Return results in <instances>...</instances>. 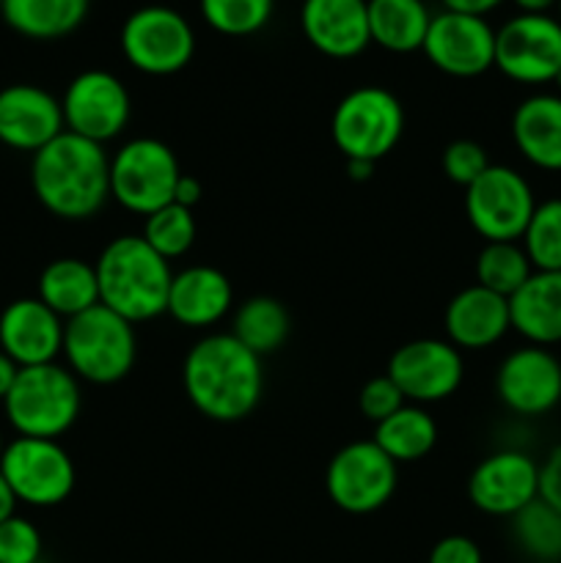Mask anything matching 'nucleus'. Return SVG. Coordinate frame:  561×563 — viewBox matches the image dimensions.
<instances>
[{"mask_svg": "<svg viewBox=\"0 0 561 563\" xmlns=\"http://www.w3.org/2000/svg\"><path fill=\"white\" fill-rule=\"evenodd\" d=\"M495 69L520 86H544L561 71V22L517 14L495 31Z\"/></svg>", "mask_w": 561, "mask_h": 563, "instance_id": "nucleus-12", "label": "nucleus"}, {"mask_svg": "<svg viewBox=\"0 0 561 563\" xmlns=\"http://www.w3.org/2000/svg\"><path fill=\"white\" fill-rule=\"evenodd\" d=\"M512 3L520 9V14H548L559 0H512Z\"/></svg>", "mask_w": 561, "mask_h": 563, "instance_id": "nucleus-44", "label": "nucleus"}, {"mask_svg": "<svg viewBox=\"0 0 561 563\" xmlns=\"http://www.w3.org/2000/svg\"><path fill=\"white\" fill-rule=\"evenodd\" d=\"M405 132V108L383 86H358L339 99L330 135L344 159L377 163L391 154Z\"/></svg>", "mask_w": 561, "mask_h": 563, "instance_id": "nucleus-6", "label": "nucleus"}, {"mask_svg": "<svg viewBox=\"0 0 561 563\" xmlns=\"http://www.w3.org/2000/svg\"><path fill=\"white\" fill-rule=\"evenodd\" d=\"M446 11H460V14L473 16H487L490 11L498 9L504 0H440Z\"/></svg>", "mask_w": 561, "mask_h": 563, "instance_id": "nucleus-41", "label": "nucleus"}, {"mask_svg": "<svg viewBox=\"0 0 561 563\" xmlns=\"http://www.w3.org/2000/svg\"><path fill=\"white\" fill-rule=\"evenodd\" d=\"M182 388L204 418L237 423L251 416L262 401V357L253 355L231 333H209L185 355Z\"/></svg>", "mask_w": 561, "mask_h": 563, "instance_id": "nucleus-1", "label": "nucleus"}, {"mask_svg": "<svg viewBox=\"0 0 561 563\" xmlns=\"http://www.w3.org/2000/svg\"><path fill=\"white\" fill-rule=\"evenodd\" d=\"M512 141L528 165L561 174V93H531L512 113Z\"/></svg>", "mask_w": 561, "mask_h": 563, "instance_id": "nucleus-23", "label": "nucleus"}, {"mask_svg": "<svg viewBox=\"0 0 561 563\" xmlns=\"http://www.w3.org/2000/svg\"><path fill=\"white\" fill-rule=\"evenodd\" d=\"M539 500L561 511V443L539 462Z\"/></svg>", "mask_w": 561, "mask_h": 563, "instance_id": "nucleus-39", "label": "nucleus"}, {"mask_svg": "<svg viewBox=\"0 0 561 563\" xmlns=\"http://www.w3.org/2000/svg\"><path fill=\"white\" fill-rule=\"evenodd\" d=\"M556 11H559V16H556V20L561 22V0H559V3H556Z\"/></svg>", "mask_w": 561, "mask_h": 563, "instance_id": "nucleus-48", "label": "nucleus"}, {"mask_svg": "<svg viewBox=\"0 0 561 563\" xmlns=\"http://www.w3.org/2000/svg\"><path fill=\"white\" fill-rule=\"evenodd\" d=\"M141 236L165 262L187 256L193 242H196V218H193V209L179 207V203H165L157 212L146 214Z\"/></svg>", "mask_w": 561, "mask_h": 563, "instance_id": "nucleus-32", "label": "nucleus"}, {"mask_svg": "<svg viewBox=\"0 0 561 563\" xmlns=\"http://www.w3.org/2000/svg\"><path fill=\"white\" fill-rule=\"evenodd\" d=\"M234 306V289L226 273L209 264H190L170 278L168 317L190 330L218 324Z\"/></svg>", "mask_w": 561, "mask_h": 563, "instance_id": "nucleus-22", "label": "nucleus"}, {"mask_svg": "<svg viewBox=\"0 0 561 563\" xmlns=\"http://www.w3.org/2000/svg\"><path fill=\"white\" fill-rule=\"evenodd\" d=\"M487 148L476 141H468V137H460V141H451L449 146L443 148V174L446 179L454 181V185L468 187L490 168Z\"/></svg>", "mask_w": 561, "mask_h": 563, "instance_id": "nucleus-36", "label": "nucleus"}, {"mask_svg": "<svg viewBox=\"0 0 561 563\" xmlns=\"http://www.w3.org/2000/svg\"><path fill=\"white\" fill-rule=\"evenodd\" d=\"M3 451H6V443H3V434H0V456H3Z\"/></svg>", "mask_w": 561, "mask_h": 563, "instance_id": "nucleus-47", "label": "nucleus"}, {"mask_svg": "<svg viewBox=\"0 0 561 563\" xmlns=\"http://www.w3.org/2000/svg\"><path fill=\"white\" fill-rule=\"evenodd\" d=\"M0 3H3V0H0Z\"/></svg>", "mask_w": 561, "mask_h": 563, "instance_id": "nucleus-50", "label": "nucleus"}, {"mask_svg": "<svg viewBox=\"0 0 561 563\" xmlns=\"http://www.w3.org/2000/svg\"><path fill=\"white\" fill-rule=\"evenodd\" d=\"M3 410L16 438L58 440L80 418V379L58 363L20 368Z\"/></svg>", "mask_w": 561, "mask_h": 563, "instance_id": "nucleus-5", "label": "nucleus"}, {"mask_svg": "<svg viewBox=\"0 0 561 563\" xmlns=\"http://www.w3.org/2000/svg\"><path fill=\"white\" fill-rule=\"evenodd\" d=\"M16 515V498L14 493H11L9 482L3 478V473H0V522L9 520V517Z\"/></svg>", "mask_w": 561, "mask_h": 563, "instance_id": "nucleus-43", "label": "nucleus"}, {"mask_svg": "<svg viewBox=\"0 0 561 563\" xmlns=\"http://www.w3.org/2000/svg\"><path fill=\"white\" fill-rule=\"evenodd\" d=\"M300 27L317 53L336 60L355 58L372 44L366 0H302Z\"/></svg>", "mask_w": 561, "mask_h": 563, "instance_id": "nucleus-20", "label": "nucleus"}, {"mask_svg": "<svg viewBox=\"0 0 561 563\" xmlns=\"http://www.w3.org/2000/svg\"><path fill=\"white\" fill-rule=\"evenodd\" d=\"M410 405H435L460 390L465 379L462 352L446 339H416L402 344L385 368Z\"/></svg>", "mask_w": 561, "mask_h": 563, "instance_id": "nucleus-14", "label": "nucleus"}, {"mask_svg": "<svg viewBox=\"0 0 561 563\" xmlns=\"http://www.w3.org/2000/svg\"><path fill=\"white\" fill-rule=\"evenodd\" d=\"M64 110L47 88L33 82H14L0 88V143L14 152L47 146L64 132Z\"/></svg>", "mask_w": 561, "mask_h": 563, "instance_id": "nucleus-18", "label": "nucleus"}, {"mask_svg": "<svg viewBox=\"0 0 561 563\" xmlns=\"http://www.w3.org/2000/svg\"><path fill=\"white\" fill-rule=\"evenodd\" d=\"M61 110L66 132L105 146L130 124L132 99L113 71L86 69L66 86Z\"/></svg>", "mask_w": 561, "mask_h": 563, "instance_id": "nucleus-13", "label": "nucleus"}, {"mask_svg": "<svg viewBox=\"0 0 561 563\" xmlns=\"http://www.w3.org/2000/svg\"><path fill=\"white\" fill-rule=\"evenodd\" d=\"M0 350L20 368L55 363L64 350V319L38 297H20L0 313Z\"/></svg>", "mask_w": 561, "mask_h": 563, "instance_id": "nucleus-19", "label": "nucleus"}, {"mask_svg": "<svg viewBox=\"0 0 561 563\" xmlns=\"http://www.w3.org/2000/svg\"><path fill=\"white\" fill-rule=\"evenodd\" d=\"M292 330L289 311L280 300L267 295L248 297L237 306L234 317H231L229 333L240 341L242 346L258 357H267L278 352L286 344Z\"/></svg>", "mask_w": 561, "mask_h": 563, "instance_id": "nucleus-29", "label": "nucleus"}, {"mask_svg": "<svg viewBox=\"0 0 561 563\" xmlns=\"http://www.w3.org/2000/svg\"><path fill=\"white\" fill-rule=\"evenodd\" d=\"M553 86H556V88H559V93H561V71H559V75H556V80H553Z\"/></svg>", "mask_w": 561, "mask_h": 563, "instance_id": "nucleus-46", "label": "nucleus"}, {"mask_svg": "<svg viewBox=\"0 0 561 563\" xmlns=\"http://www.w3.org/2000/svg\"><path fill=\"white\" fill-rule=\"evenodd\" d=\"M443 330L446 341H451L460 352L490 350L512 330L509 300L479 284L468 286L446 306Z\"/></svg>", "mask_w": 561, "mask_h": 563, "instance_id": "nucleus-21", "label": "nucleus"}, {"mask_svg": "<svg viewBox=\"0 0 561 563\" xmlns=\"http://www.w3.org/2000/svg\"><path fill=\"white\" fill-rule=\"evenodd\" d=\"M512 330L534 346L561 344V269H534L531 278L509 297Z\"/></svg>", "mask_w": 561, "mask_h": 563, "instance_id": "nucleus-24", "label": "nucleus"}, {"mask_svg": "<svg viewBox=\"0 0 561 563\" xmlns=\"http://www.w3.org/2000/svg\"><path fill=\"white\" fill-rule=\"evenodd\" d=\"M36 297L66 322V319L99 306L97 267L75 256L55 258L38 275Z\"/></svg>", "mask_w": 561, "mask_h": 563, "instance_id": "nucleus-26", "label": "nucleus"}, {"mask_svg": "<svg viewBox=\"0 0 561 563\" xmlns=\"http://www.w3.org/2000/svg\"><path fill=\"white\" fill-rule=\"evenodd\" d=\"M374 443L396 465H410L424 460L438 443V423L421 405H410L388 416L374 427Z\"/></svg>", "mask_w": 561, "mask_h": 563, "instance_id": "nucleus-28", "label": "nucleus"}, {"mask_svg": "<svg viewBox=\"0 0 561 563\" xmlns=\"http://www.w3.org/2000/svg\"><path fill=\"white\" fill-rule=\"evenodd\" d=\"M537 203L531 181L512 165H490L465 187V218L484 242H520Z\"/></svg>", "mask_w": 561, "mask_h": 563, "instance_id": "nucleus-9", "label": "nucleus"}, {"mask_svg": "<svg viewBox=\"0 0 561 563\" xmlns=\"http://www.w3.org/2000/svg\"><path fill=\"white\" fill-rule=\"evenodd\" d=\"M204 22L223 36H253L273 16L275 0H198Z\"/></svg>", "mask_w": 561, "mask_h": 563, "instance_id": "nucleus-34", "label": "nucleus"}, {"mask_svg": "<svg viewBox=\"0 0 561 563\" xmlns=\"http://www.w3.org/2000/svg\"><path fill=\"white\" fill-rule=\"evenodd\" d=\"M91 0H3L6 25L33 42H53L75 33L86 22Z\"/></svg>", "mask_w": 561, "mask_h": 563, "instance_id": "nucleus-25", "label": "nucleus"}, {"mask_svg": "<svg viewBox=\"0 0 561 563\" xmlns=\"http://www.w3.org/2000/svg\"><path fill=\"white\" fill-rule=\"evenodd\" d=\"M0 473L16 504L53 509L72 495L77 482L75 462L58 440L14 438L0 456Z\"/></svg>", "mask_w": 561, "mask_h": 563, "instance_id": "nucleus-8", "label": "nucleus"}, {"mask_svg": "<svg viewBox=\"0 0 561 563\" xmlns=\"http://www.w3.org/2000/svg\"><path fill=\"white\" fill-rule=\"evenodd\" d=\"M405 405V396H402V390L396 388L394 379H391L388 374L369 379L361 388V394H358V410H361V416L366 418V421H372L374 427H377L380 421H385L388 416H394V412Z\"/></svg>", "mask_w": 561, "mask_h": 563, "instance_id": "nucleus-37", "label": "nucleus"}, {"mask_svg": "<svg viewBox=\"0 0 561 563\" xmlns=\"http://www.w3.org/2000/svg\"><path fill=\"white\" fill-rule=\"evenodd\" d=\"M66 368L91 385H116L130 377L138 357L135 324L108 306H94L64 322Z\"/></svg>", "mask_w": 561, "mask_h": 563, "instance_id": "nucleus-4", "label": "nucleus"}, {"mask_svg": "<svg viewBox=\"0 0 561 563\" xmlns=\"http://www.w3.org/2000/svg\"><path fill=\"white\" fill-rule=\"evenodd\" d=\"M421 53L451 77H479L495 66V27L484 16L440 11L429 22Z\"/></svg>", "mask_w": 561, "mask_h": 563, "instance_id": "nucleus-16", "label": "nucleus"}, {"mask_svg": "<svg viewBox=\"0 0 561 563\" xmlns=\"http://www.w3.org/2000/svg\"><path fill=\"white\" fill-rule=\"evenodd\" d=\"M99 302L127 322H148L168 311L174 269L141 234H121L97 258Z\"/></svg>", "mask_w": 561, "mask_h": 563, "instance_id": "nucleus-3", "label": "nucleus"}, {"mask_svg": "<svg viewBox=\"0 0 561 563\" xmlns=\"http://www.w3.org/2000/svg\"><path fill=\"white\" fill-rule=\"evenodd\" d=\"M121 53L132 69L165 77L185 69L196 55L193 25L168 5H143L121 25Z\"/></svg>", "mask_w": 561, "mask_h": 563, "instance_id": "nucleus-10", "label": "nucleus"}, {"mask_svg": "<svg viewBox=\"0 0 561 563\" xmlns=\"http://www.w3.org/2000/svg\"><path fill=\"white\" fill-rule=\"evenodd\" d=\"M42 533L28 517H9L0 522V563H38Z\"/></svg>", "mask_w": 561, "mask_h": 563, "instance_id": "nucleus-35", "label": "nucleus"}, {"mask_svg": "<svg viewBox=\"0 0 561 563\" xmlns=\"http://www.w3.org/2000/svg\"><path fill=\"white\" fill-rule=\"evenodd\" d=\"M534 267L520 242H484L476 256V284L509 300L528 278Z\"/></svg>", "mask_w": 561, "mask_h": 563, "instance_id": "nucleus-31", "label": "nucleus"}, {"mask_svg": "<svg viewBox=\"0 0 561 563\" xmlns=\"http://www.w3.org/2000/svg\"><path fill=\"white\" fill-rule=\"evenodd\" d=\"M182 168L174 148L157 137H132L110 157V198L132 214L157 212L174 203Z\"/></svg>", "mask_w": 561, "mask_h": 563, "instance_id": "nucleus-7", "label": "nucleus"}, {"mask_svg": "<svg viewBox=\"0 0 561 563\" xmlns=\"http://www.w3.org/2000/svg\"><path fill=\"white\" fill-rule=\"evenodd\" d=\"M204 190H201V181L196 179V176H187L182 174L179 181H176V190H174V203H179V207H187L193 209L198 201H201Z\"/></svg>", "mask_w": 561, "mask_h": 563, "instance_id": "nucleus-40", "label": "nucleus"}, {"mask_svg": "<svg viewBox=\"0 0 561 563\" xmlns=\"http://www.w3.org/2000/svg\"><path fill=\"white\" fill-rule=\"evenodd\" d=\"M38 203L61 220H88L110 201V157L105 146L72 132L38 148L31 159Z\"/></svg>", "mask_w": 561, "mask_h": 563, "instance_id": "nucleus-2", "label": "nucleus"}, {"mask_svg": "<svg viewBox=\"0 0 561 563\" xmlns=\"http://www.w3.org/2000/svg\"><path fill=\"white\" fill-rule=\"evenodd\" d=\"M528 563H561V561H528Z\"/></svg>", "mask_w": 561, "mask_h": 563, "instance_id": "nucleus-49", "label": "nucleus"}, {"mask_svg": "<svg viewBox=\"0 0 561 563\" xmlns=\"http://www.w3.org/2000/svg\"><path fill=\"white\" fill-rule=\"evenodd\" d=\"M399 484V465L377 449L374 440H355L333 454L324 471V489L336 509L346 515H372L391 504Z\"/></svg>", "mask_w": 561, "mask_h": 563, "instance_id": "nucleus-11", "label": "nucleus"}, {"mask_svg": "<svg viewBox=\"0 0 561 563\" xmlns=\"http://www.w3.org/2000/svg\"><path fill=\"white\" fill-rule=\"evenodd\" d=\"M520 245L526 251L534 269H561V198H548L537 203L526 231L520 236Z\"/></svg>", "mask_w": 561, "mask_h": 563, "instance_id": "nucleus-33", "label": "nucleus"}, {"mask_svg": "<svg viewBox=\"0 0 561 563\" xmlns=\"http://www.w3.org/2000/svg\"><path fill=\"white\" fill-rule=\"evenodd\" d=\"M495 394L515 416H548L561 405V361L548 346H517L495 372Z\"/></svg>", "mask_w": 561, "mask_h": 563, "instance_id": "nucleus-15", "label": "nucleus"}, {"mask_svg": "<svg viewBox=\"0 0 561 563\" xmlns=\"http://www.w3.org/2000/svg\"><path fill=\"white\" fill-rule=\"evenodd\" d=\"M16 374H20V366H16L14 361H11L9 355H6L3 350H0V401L9 396L11 385H14Z\"/></svg>", "mask_w": 561, "mask_h": 563, "instance_id": "nucleus-42", "label": "nucleus"}, {"mask_svg": "<svg viewBox=\"0 0 561 563\" xmlns=\"http://www.w3.org/2000/svg\"><path fill=\"white\" fill-rule=\"evenodd\" d=\"M539 498V462L526 451L504 449L484 456L468 476V500L490 517H515Z\"/></svg>", "mask_w": 561, "mask_h": 563, "instance_id": "nucleus-17", "label": "nucleus"}, {"mask_svg": "<svg viewBox=\"0 0 561 563\" xmlns=\"http://www.w3.org/2000/svg\"><path fill=\"white\" fill-rule=\"evenodd\" d=\"M512 542L531 561H561V511L544 500H531L509 517Z\"/></svg>", "mask_w": 561, "mask_h": 563, "instance_id": "nucleus-30", "label": "nucleus"}, {"mask_svg": "<svg viewBox=\"0 0 561 563\" xmlns=\"http://www.w3.org/2000/svg\"><path fill=\"white\" fill-rule=\"evenodd\" d=\"M427 563H484V555L482 548L471 537L451 533V537L435 542V548L429 550Z\"/></svg>", "mask_w": 561, "mask_h": 563, "instance_id": "nucleus-38", "label": "nucleus"}, {"mask_svg": "<svg viewBox=\"0 0 561 563\" xmlns=\"http://www.w3.org/2000/svg\"><path fill=\"white\" fill-rule=\"evenodd\" d=\"M372 44L388 53H416L424 47L432 14L424 0H366Z\"/></svg>", "mask_w": 561, "mask_h": 563, "instance_id": "nucleus-27", "label": "nucleus"}, {"mask_svg": "<svg viewBox=\"0 0 561 563\" xmlns=\"http://www.w3.org/2000/svg\"><path fill=\"white\" fill-rule=\"evenodd\" d=\"M346 170H350V179L366 181L372 176L374 163H366V159H346Z\"/></svg>", "mask_w": 561, "mask_h": 563, "instance_id": "nucleus-45", "label": "nucleus"}]
</instances>
